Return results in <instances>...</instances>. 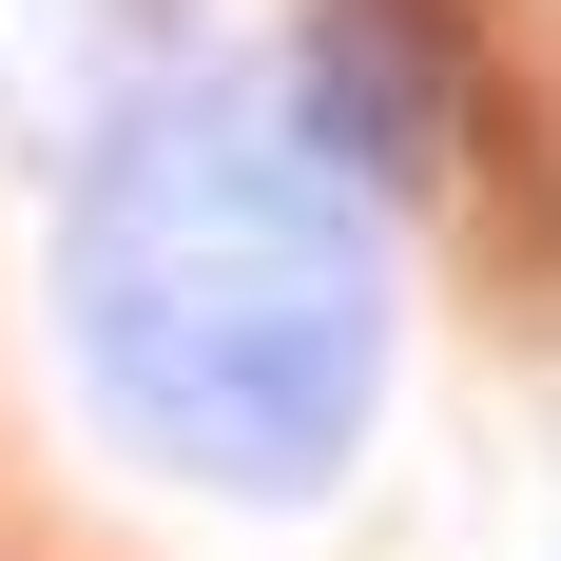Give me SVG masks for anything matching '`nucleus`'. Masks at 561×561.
<instances>
[{
  "label": "nucleus",
  "instance_id": "1",
  "mask_svg": "<svg viewBox=\"0 0 561 561\" xmlns=\"http://www.w3.org/2000/svg\"><path fill=\"white\" fill-rule=\"evenodd\" d=\"M58 330L116 446L232 504H310L388 388V252L290 116L156 98L58 214Z\"/></svg>",
  "mask_w": 561,
  "mask_h": 561
},
{
  "label": "nucleus",
  "instance_id": "2",
  "mask_svg": "<svg viewBox=\"0 0 561 561\" xmlns=\"http://www.w3.org/2000/svg\"><path fill=\"white\" fill-rule=\"evenodd\" d=\"M290 136H310L348 194L426 174V136H446V78H426V39H407V0H330V20H310V58H290Z\"/></svg>",
  "mask_w": 561,
  "mask_h": 561
}]
</instances>
